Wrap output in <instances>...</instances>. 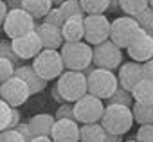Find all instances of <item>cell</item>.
<instances>
[{"mask_svg": "<svg viewBox=\"0 0 153 142\" xmlns=\"http://www.w3.org/2000/svg\"><path fill=\"white\" fill-rule=\"evenodd\" d=\"M56 88L63 95L65 101L76 103L88 94V76L83 70H65L56 79Z\"/></svg>", "mask_w": 153, "mask_h": 142, "instance_id": "1", "label": "cell"}, {"mask_svg": "<svg viewBox=\"0 0 153 142\" xmlns=\"http://www.w3.org/2000/svg\"><path fill=\"white\" fill-rule=\"evenodd\" d=\"M135 122L133 119V110L130 106L124 104H115V103H108L101 119V124L105 126V129L108 133L114 135H124L131 129V124Z\"/></svg>", "mask_w": 153, "mask_h": 142, "instance_id": "2", "label": "cell"}, {"mask_svg": "<svg viewBox=\"0 0 153 142\" xmlns=\"http://www.w3.org/2000/svg\"><path fill=\"white\" fill-rule=\"evenodd\" d=\"M68 70H85L94 63V49L88 41H65L59 49Z\"/></svg>", "mask_w": 153, "mask_h": 142, "instance_id": "3", "label": "cell"}, {"mask_svg": "<svg viewBox=\"0 0 153 142\" xmlns=\"http://www.w3.org/2000/svg\"><path fill=\"white\" fill-rule=\"evenodd\" d=\"M119 87H121L119 78L114 70L96 67L88 74V94H92L103 101H108Z\"/></svg>", "mask_w": 153, "mask_h": 142, "instance_id": "4", "label": "cell"}, {"mask_svg": "<svg viewBox=\"0 0 153 142\" xmlns=\"http://www.w3.org/2000/svg\"><path fill=\"white\" fill-rule=\"evenodd\" d=\"M34 67V70L47 81H52V79H58L65 70V61H63V56H61V50L58 49H43L31 63Z\"/></svg>", "mask_w": 153, "mask_h": 142, "instance_id": "5", "label": "cell"}, {"mask_svg": "<svg viewBox=\"0 0 153 142\" xmlns=\"http://www.w3.org/2000/svg\"><path fill=\"white\" fill-rule=\"evenodd\" d=\"M36 18L25 11L24 7H18V9H11L6 22L2 24V29L6 33V36L9 40H15L18 36H24L31 31H36Z\"/></svg>", "mask_w": 153, "mask_h": 142, "instance_id": "6", "label": "cell"}, {"mask_svg": "<svg viewBox=\"0 0 153 142\" xmlns=\"http://www.w3.org/2000/svg\"><path fill=\"white\" fill-rule=\"evenodd\" d=\"M105 104L103 99L87 94L79 101L74 103V112H76V121L79 124H90V122H101L103 113H105Z\"/></svg>", "mask_w": 153, "mask_h": 142, "instance_id": "7", "label": "cell"}, {"mask_svg": "<svg viewBox=\"0 0 153 142\" xmlns=\"http://www.w3.org/2000/svg\"><path fill=\"white\" fill-rule=\"evenodd\" d=\"M94 65L99 68L117 70L123 65V50L110 38L99 45H94Z\"/></svg>", "mask_w": 153, "mask_h": 142, "instance_id": "8", "label": "cell"}, {"mask_svg": "<svg viewBox=\"0 0 153 142\" xmlns=\"http://www.w3.org/2000/svg\"><path fill=\"white\" fill-rule=\"evenodd\" d=\"M139 29H140V25H139V22H137L133 16H130V15H126V16H117V18L112 22L110 40H112L114 43H117L121 49H126V47L131 43L133 36L139 33Z\"/></svg>", "mask_w": 153, "mask_h": 142, "instance_id": "9", "label": "cell"}, {"mask_svg": "<svg viewBox=\"0 0 153 142\" xmlns=\"http://www.w3.org/2000/svg\"><path fill=\"white\" fill-rule=\"evenodd\" d=\"M0 95H2V99L7 101L11 106L18 108V106H22V104L27 103V99L33 95V92H31L29 85L22 78L13 76L11 79L2 81V87H0Z\"/></svg>", "mask_w": 153, "mask_h": 142, "instance_id": "10", "label": "cell"}, {"mask_svg": "<svg viewBox=\"0 0 153 142\" xmlns=\"http://www.w3.org/2000/svg\"><path fill=\"white\" fill-rule=\"evenodd\" d=\"M112 22L105 15H87L85 16V41L90 45H99L110 38Z\"/></svg>", "mask_w": 153, "mask_h": 142, "instance_id": "11", "label": "cell"}, {"mask_svg": "<svg viewBox=\"0 0 153 142\" xmlns=\"http://www.w3.org/2000/svg\"><path fill=\"white\" fill-rule=\"evenodd\" d=\"M126 52L133 61L146 63L148 59L153 58V36L148 31L139 29V33L133 36L131 43L126 47Z\"/></svg>", "mask_w": 153, "mask_h": 142, "instance_id": "12", "label": "cell"}, {"mask_svg": "<svg viewBox=\"0 0 153 142\" xmlns=\"http://www.w3.org/2000/svg\"><path fill=\"white\" fill-rule=\"evenodd\" d=\"M11 45L22 59H34L43 50V43H42V38H40L38 31H31L24 36H18L15 40H11Z\"/></svg>", "mask_w": 153, "mask_h": 142, "instance_id": "13", "label": "cell"}, {"mask_svg": "<svg viewBox=\"0 0 153 142\" xmlns=\"http://www.w3.org/2000/svg\"><path fill=\"white\" fill-rule=\"evenodd\" d=\"M51 137L54 142H81V126L76 119H56Z\"/></svg>", "mask_w": 153, "mask_h": 142, "instance_id": "14", "label": "cell"}, {"mask_svg": "<svg viewBox=\"0 0 153 142\" xmlns=\"http://www.w3.org/2000/svg\"><path fill=\"white\" fill-rule=\"evenodd\" d=\"M117 78H119V85L130 92H133V88L137 87V83L142 79V63L139 61H126L119 67L117 70Z\"/></svg>", "mask_w": 153, "mask_h": 142, "instance_id": "15", "label": "cell"}, {"mask_svg": "<svg viewBox=\"0 0 153 142\" xmlns=\"http://www.w3.org/2000/svg\"><path fill=\"white\" fill-rule=\"evenodd\" d=\"M40 38H42V43H43V49H61L63 43H65V38H63V33H61V27H56L52 24H47V22H42L38 27H36Z\"/></svg>", "mask_w": 153, "mask_h": 142, "instance_id": "16", "label": "cell"}, {"mask_svg": "<svg viewBox=\"0 0 153 142\" xmlns=\"http://www.w3.org/2000/svg\"><path fill=\"white\" fill-rule=\"evenodd\" d=\"M16 76H18V78H22V79L29 85V88H31L33 95H34V94L43 92V90H45V87H47V83H49L47 79H43V78L36 72L33 65H22V67H16Z\"/></svg>", "mask_w": 153, "mask_h": 142, "instance_id": "17", "label": "cell"}, {"mask_svg": "<svg viewBox=\"0 0 153 142\" xmlns=\"http://www.w3.org/2000/svg\"><path fill=\"white\" fill-rule=\"evenodd\" d=\"M65 41H83L85 40V18H67L61 27Z\"/></svg>", "mask_w": 153, "mask_h": 142, "instance_id": "18", "label": "cell"}, {"mask_svg": "<svg viewBox=\"0 0 153 142\" xmlns=\"http://www.w3.org/2000/svg\"><path fill=\"white\" fill-rule=\"evenodd\" d=\"M54 124H56V115H51V113H36V115L29 121V126H31L33 137L51 135Z\"/></svg>", "mask_w": 153, "mask_h": 142, "instance_id": "19", "label": "cell"}, {"mask_svg": "<svg viewBox=\"0 0 153 142\" xmlns=\"http://www.w3.org/2000/svg\"><path fill=\"white\" fill-rule=\"evenodd\" d=\"M20 124V112L18 108L11 106L7 101H0V129H15Z\"/></svg>", "mask_w": 153, "mask_h": 142, "instance_id": "20", "label": "cell"}, {"mask_svg": "<svg viewBox=\"0 0 153 142\" xmlns=\"http://www.w3.org/2000/svg\"><path fill=\"white\" fill-rule=\"evenodd\" d=\"M22 7L29 11L36 20H43L54 7L52 0H22Z\"/></svg>", "mask_w": 153, "mask_h": 142, "instance_id": "21", "label": "cell"}, {"mask_svg": "<svg viewBox=\"0 0 153 142\" xmlns=\"http://www.w3.org/2000/svg\"><path fill=\"white\" fill-rule=\"evenodd\" d=\"M106 133L108 131L101 122L81 124V142H103Z\"/></svg>", "mask_w": 153, "mask_h": 142, "instance_id": "22", "label": "cell"}, {"mask_svg": "<svg viewBox=\"0 0 153 142\" xmlns=\"http://www.w3.org/2000/svg\"><path fill=\"white\" fill-rule=\"evenodd\" d=\"M133 97L139 103H146V104H153V81L151 79H140L137 83V87L133 88Z\"/></svg>", "mask_w": 153, "mask_h": 142, "instance_id": "23", "label": "cell"}, {"mask_svg": "<svg viewBox=\"0 0 153 142\" xmlns=\"http://www.w3.org/2000/svg\"><path fill=\"white\" fill-rule=\"evenodd\" d=\"M131 110H133V119L139 126L140 124H153V104L135 101Z\"/></svg>", "mask_w": 153, "mask_h": 142, "instance_id": "24", "label": "cell"}, {"mask_svg": "<svg viewBox=\"0 0 153 142\" xmlns=\"http://www.w3.org/2000/svg\"><path fill=\"white\" fill-rule=\"evenodd\" d=\"M119 4H121V11L124 15L137 16L146 7H149V0H119Z\"/></svg>", "mask_w": 153, "mask_h": 142, "instance_id": "25", "label": "cell"}, {"mask_svg": "<svg viewBox=\"0 0 153 142\" xmlns=\"http://www.w3.org/2000/svg\"><path fill=\"white\" fill-rule=\"evenodd\" d=\"M59 7H61L65 18H85L87 16V13H85L79 0H65Z\"/></svg>", "mask_w": 153, "mask_h": 142, "instance_id": "26", "label": "cell"}, {"mask_svg": "<svg viewBox=\"0 0 153 142\" xmlns=\"http://www.w3.org/2000/svg\"><path fill=\"white\" fill-rule=\"evenodd\" d=\"M87 15H105L110 7V0H79Z\"/></svg>", "mask_w": 153, "mask_h": 142, "instance_id": "27", "label": "cell"}, {"mask_svg": "<svg viewBox=\"0 0 153 142\" xmlns=\"http://www.w3.org/2000/svg\"><path fill=\"white\" fill-rule=\"evenodd\" d=\"M108 103H115V104H124V106H133V103H135V97H133V94L130 92V90H126V88H123V87H119L117 90H115V94L106 101V104Z\"/></svg>", "mask_w": 153, "mask_h": 142, "instance_id": "28", "label": "cell"}, {"mask_svg": "<svg viewBox=\"0 0 153 142\" xmlns=\"http://www.w3.org/2000/svg\"><path fill=\"white\" fill-rule=\"evenodd\" d=\"M0 58H7V59L13 61L16 67H22L24 61H25V59H22V58L15 52V49H13V45H11V40H2V43H0Z\"/></svg>", "mask_w": 153, "mask_h": 142, "instance_id": "29", "label": "cell"}, {"mask_svg": "<svg viewBox=\"0 0 153 142\" xmlns=\"http://www.w3.org/2000/svg\"><path fill=\"white\" fill-rule=\"evenodd\" d=\"M16 76V65L7 58H0V81H7Z\"/></svg>", "mask_w": 153, "mask_h": 142, "instance_id": "30", "label": "cell"}, {"mask_svg": "<svg viewBox=\"0 0 153 142\" xmlns=\"http://www.w3.org/2000/svg\"><path fill=\"white\" fill-rule=\"evenodd\" d=\"M65 15H63V11H61V7H52L51 11H49V15L43 18V22H47V24H52V25H56V27H63V24H65Z\"/></svg>", "mask_w": 153, "mask_h": 142, "instance_id": "31", "label": "cell"}, {"mask_svg": "<svg viewBox=\"0 0 153 142\" xmlns=\"http://www.w3.org/2000/svg\"><path fill=\"white\" fill-rule=\"evenodd\" d=\"M133 18L139 22L140 29H151V27H153V7H151V6L146 7L142 13H139V15L133 16Z\"/></svg>", "mask_w": 153, "mask_h": 142, "instance_id": "32", "label": "cell"}, {"mask_svg": "<svg viewBox=\"0 0 153 142\" xmlns=\"http://www.w3.org/2000/svg\"><path fill=\"white\" fill-rule=\"evenodd\" d=\"M56 119H76V112H74V103H61L56 110Z\"/></svg>", "mask_w": 153, "mask_h": 142, "instance_id": "33", "label": "cell"}, {"mask_svg": "<svg viewBox=\"0 0 153 142\" xmlns=\"http://www.w3.org/2000/svg\"><path fill=\"white\" fill-rule=\"evenodd\" d=\"M135 138L137 142H153V124H140Z\"/></svg>", "mask_w": 153, "mask_h": 142, "instance_id": "34", "label": "cell"}, {"mask_svg": "<svg viewBox=\"0 0 153 142\" xmlns=\"http://www.w3.org/2000/svg\"><path fill=\"white\" fill-rule=\"evenodd\" d=\"M0 142H29V140L15 128V129H4L0 135Z\"/></svg>", "mask_w": 153, "mask_h": 142, "instance_id": "35", "label": "cell"}, {"mask_svg": "<svg viewBox=\"0 0 153 142\" xmlns=\"http://www.w3.org/2000/svg\"><path fill=\"white\" fill-rule=\"evenodd\" d=\"M142 78L153 81V58L148 59L146 63H142Z\"/></svg>", "mask_w": 153, "mask_h": 142, "instance_id": "36", "label": "cell"}, {"mask_svg": "<svg viewBox=\"0 0 153 142\" xmlns=\"http://www.w3.org/2000/svg\"><path fill=\"white\" fill-rule=\"evenodd\" d=\"M16 129L27 138V140H31L33 138V131H31V126H29V122H20L18 126H16Z\"/></svg>", "mask_w": 153, "mask_h": 142, "instance_id": "37", "label": "cell"}, {"mask_svg": "<svg viewBox=\"0 0 153 142\" xmlns=\"http://www.w3.org/2000/svg\"><path fill=\"white\" fill-rule=\"evenodd\" d=\"M9 11H11V9H9V6H7V2H6V0H0V24L6 22Z\"/></svg>", "mask_w": 153, "mask_h": 142, "instance_id": "38", "label": "cell"}, {"mask_svg": "<svg viewBox=\"0 0 153 142\" xmlns=\"http://www.w3.org/2000/svg\"><path fill=\"white\" fill-rule=\"evenodd\" d=\"M103 142H124L123 140V135H114V133H106L105 140Z\"/></svg>", "mask_w": 153, "mask_h": 142, "instance_id": "39", "label": "cell"}, {"mask_svg": "<svg viewBox=\"0 0 153 142\" xmlns=\"http://www.w3.org/2000/svg\"><path fill=\"white\" fill-rule=\"evenodd\" d=\"M29 142H54L51 135H40V137H33Z\"/></svg>", "mask_w": 153, "mask_h": 142, "instance_id": "40", "label": "cell"}, {"mask_svg": "<svg viewBox=\"0 0 153 142\" xmlns=\"http://www.w3.org/2000/svg\"><path fill=\"white\" fill-rule=\"evenodd\" d=\"M51 94H52V97H54V101H58V103H59V104H61V103H67V101H65V99H63V95H61V94H59V90H58V88H56V87H54V88H52V90H51Z\"/></svg>", "mask_w": 153, "mask_h": 142, "instance_id": "41", "label": "cell"}, {"mask_svg": "<svg viewBox=\"0 0 153 142\" xmlns=\"http://www.w3.org/2000/svg\"><path fill=\"white\" fill-rule=\"evenodd\" d=\"M119 9H121L119 0H110V7H108V11H110V13H117Z\"/></svg>", "mask_w": 153, "mask_h": 142, "instance_id": "42", "label": "cell"}, {"mask_svg": "<svg viewBox=\"0 0 153 142\" xmlns=\"http://www.w3.org/2000/svg\"><path fill=\"white\" fill-rule=\"evenodd\" d=\"M6 2H7L9 9H18V7H22V0H6Z\"/></svg>", "mask_w": 153, "mask_h": 142, "instance_id": "43", "label": "cell"}, {"mask_svg": "<svg viewBox=\"0 0 153 142\" xmlns=\"http://www.w3.org/2000/svg\"><path fill=\"white\" fill-rule=\"evenodd\" d=\"M63 2H65V0H52V4H54L56 7H59V6H61Z\"/></svg>", "mask_w": 153, "mask_h": 142, "instance_id": "44", "label": "cell"}, {"mask_svg": "<svg viewBox=\"0 0 153 142\" xmlns=\"http://www.w3.org/2000/svg\"><path fill=\"white\" fill-rule=\"evenodd\" d=\"M124 142H137V138H133V140H124Z\"/></svg>", "mask_w": 153, "mask_h": 142, "instance_id": "45", "label": "cell"}, {"mask_svg": "<svg viewBox=\"0 0 153 142\" xmlns=\"http://www.w3.org/2000/svg\"><path fill=\"white\" fill-rule=\"evenodd\" d=\"M149 6H151V7H153V0H149Z\"/></svg>", "mask_w": 153, "mask_h": 142, "instance_id": "46", "label": "cell"}]
</instances>
